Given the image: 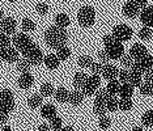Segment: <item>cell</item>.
I'll use <instances>...</instances> for the list:
<instances>
[{
  "mask_svg": "<svg viewBox=\"0 0 153 131\" xmlns=\"http://www.w3.org/2000/svg\"><path fill=\"white\" fill-rule=\"evenodd\" d=\"M67 39H68V36H67L65 29L59 28L56 25L50 26L46 32H45V42H46V45L48 47H51V49L56 50L62 46H65Z\"/></svg>",
  "mask_w": 153,
  "mask_h": 131,
  "instance_id": "1",
  "label": "cell"
},
{
  "mask_svg": "<svg viewBox=\"0 0 153 131\" xmlns=\"http://www.w3.org/2000/svg\"><path fill=\"white\" fill-rule=\"evenodd\" d=\"M77 21L80 24V26L90 28L96 21V11H94V8L90 7V5L81 7L79 13H77Z\"/></svg>",
  "mask_w": 153,
  "mask_h": 131,
  "instance_id": "2",
  "label": "cell"
},
{
  "mask_svg": "<svg viewBox=\"0 0 153 131\" xmlns=\"http://www.w3.org/2000/svg\"><path fill=\"white\" fill-rule=\"evenodd\" d=\"M22 55H24V58H26L33 66L41 64L43 62V58H45L42 50H41L34 42H32L25 50L22 51Z\"/></svg>",
  "mask_w": 153,
  "mask_h": 131,
  "instance_id": "3",
  "label": "cell"
},
{
  "mask_svg": "<svg viewBox=\"0 0 153 131\" xmlns=\"http://www.w3.org/2000/svg\"><path fill=\"white\" fill-rule=\"evenodd\" d=\"M101 85V77L100 75H90V76H88V80H86L85 85L82 87V93H84L85 96H93L94 93L97 92V89L100 88Z\"/></svg>",
  "mask_w": 153,
  "mask_h": 131,
  "instance_id": "4",
  "label": "cell"
},
{
  "mask_svg": "<svg viewBox=\"0 0 153 131\" xmlns=\"http://www.w3.org/2000/svg\"><path fill=\"white\" fill-rule=\"evenodd\" d=\"M151 68H153V55L147 54L145 57H143L141 59L135 60L131 70H135V71H139V72H141V74H144L145 71L151 70Z\"/></svg>",
  "mask_w": 153,
  "mask_h": 131,
  "instance_id": "5",
  "label": "cell"
},
{
  "mask_svg": "<svg viewBox=\"0 0 153 131\" xmlns=\"http://www.w3.org/2000/svg\"><path fill=\"white\" fill-rule=\"evenodd\" d=\"M113 36L115 37L120 42H126V41L131 39L132 37V29L130 26L124 25V24H119V25L114 26L113 29Z\"/></svg>",
  "mask_w": 153,
  "mask_h": 131,
  "instance_id": "6",
  "label": "cell"
},
{
  "mask_svg": "<svg viewBox=\"0 0 153 131\" xmlns=\"http://www.w3.org/2000/svg\"><path fill=\"white\" fill-rule=\"evenodd\" d=\"M105 51L107 53L110 59L113 60H118L123 57L124 54V46L122 45L120 41H117V42L109 45V46H105Z\"/></svg>",
  "mask_w": 153,
  "mask_h": 131,
  "instance_id": "7",
  "label": "cell"
},
{
  "mask_svg": "<svg viewBox=\"0 0 153 131\" xmlns=\"http://www.w3.org/2000/svg\"><path fill=\"white\" fill-rule=\"evenodd\" d=\"M33 41L30 39V37H27L25 33H17L13 36V38H12V45L16 47L19 51H22L26 49L27 46H29L30 43H32Z\"/></svg>",
  "mask_w": 153,
  "mask_h": 131,
  "instance_id": "8",
  "label": "cell"
},
{
  "mask_svg": "<svg viewBox=\"0 0 153 131\" xmlns=\"http://www.w3.org/2000/svg\"><path fill=\"white\" fill-rule=\"evenodd\" d=\"M0 26H1V30L4 32L7 36H12V34L16 33V20L12 19V17H4L0 22Z\"/></svg>",
  "mask_w": 153,
  "mask_h": 131,
  "instance_id": "9",
  "label": "cell"
},
{
  "mask_svg": "<svg viewBox=\"0 0 153 131\" xmlns=\"http://www.w3.org/2000/svg\"><path fill=\"white\" fill-rule=\"evenodd\" d=\"M122 11H123V15L126 17H128V19H134V17H136L139 15L140 8L136 5V3H135L134 0H128V1L124 3Z\"/></svg>",
  "mask_w": 153,
  "mask_h": 131,
  "instance_id": "10",
  "label": "cell"
},
{
  "mask_svg": "<svg viewBox=\"0 0 153 131\" xmlns=\"http://www.w3.org/2000/svg\"><path fill=\"white\" fill-rule=\"evenodd\" d=\"M140 21L144 26L153 28V5L152 7H145L140 12Z\"/></svg>",
  "mask_w": 153,
  "mask_h": 131,
  "instance_id": "11",
  "label": "cell"
},
{
  "mask_svg": "<svg viewBox=\"0 0 153 131\" xmlns=\"http://www.w3.org/2000/svg\"><path fill=\"white\" fill-rule=\"evenodd\" d=\"M118 74H119V70L115 67L114 64H109L106 63L103 66V70H102V77L105 79V80L110 81V80H114L115 77H118Z\"/></svg>",
  "mask_w": 153,
  "mask_h": 131,
  "instance_id": "12",
  "label": "cell"
},
{
  "mask_svg": "<svg viewBox=\"0 0 153 131\" xmlns=\"http://www.w3.org/2000/svg\"><path fill=\"white\" fill-rule=\"evenodd\" d=\"M147 54H148V50L143 43H135V45H132V47L130 49V55L135 60L141 59V58L145 57Z\"/></svg>",
  "mask_w": 153,
  "mask_h": 131,
  "instance_id": "13",
  "label": "cell"
},
{
  "mask_svg": "<svg viewBox=\"0 0 153 131\" xmlns=\"http://www.w3.org/2000/svg\"><path fill=\"white\" fill-rule=\"evenodd\" d=\"M19 50L16 47H7V49H3V59L5 62H9V63H15V62L19 60Z\"/></svg>",
  "mask_w": 153,
  "mask_h": 131,
  "instance_id": "14",
  "label": "cell"
},
{
  "mask_svg": "<svg viewBox=\"0 0 153 131\" xmlns=\"http://www.w3.org/2000/svg\"><path fill=\"white\" fill-rule=\"evenodd\" d=\"M84 97H85V95L82 93V91L75 89V91L69 92L68 102L71 105H74V106H79L80 104H82V101H84Z\"/></svg>",
  "mask_w": 153,
  "mask_h": 131,
  "instance_id": "15",
  "label": "cell"
},
{
  "mask_svg": "<svg viewBox=\"0 0 153 131\" xmlns=\"http://www.w3.org/2000/svg\"><path fill=\"white\" fill-rule=\"evenodd\" d=\"M17 83H19V87L21 89H29L34 83V77H33V75L29 74V72H24L21 76L19 77V81Z\"/></svg>",
  "mask_w": 153,
  "mask_h": 131,
  "instance_id": "16",
  "label": "cell"
},
{
  "mask_svg": "<svg viewBox=\"0 0 153 131\" xmlns=\"http://www.w3.org/2000/svg\"><path fill=\"white\" fill-rule=\"evenodd\" d=\"M43 63L48 70H56L59 67L60 60H59V58L56 57V54H48L43 58Z\"/></svg>",
  "mask_w": 153,
  "mask_h": 131,
  "instance_id": "17",
  "label": "cell"
},
{
  "mask_svg": "<svg viewBox=\"0 0 153 131\" xmlns=\"http://www.w3.org/2000/svg\"><path fill=\"white\" fill-rule=\"evenodd\" d=\"M41 115L46 119H53L54 117H56V108L51 104H46L41 108Z\"/></svg>",
  "mask_w": 153,
  "mask_h": 131,
  "instance_id": "18",
  "label": "cell"
},
{
  "mask_svg": "<svg viewBox=\"0 0 153 131\" xmlns=\"http://www.w3.org/2000/svg\"><path fill=\"white\" fill-rule=\"evenodd\" d=\"M86 80H88V75L84 74V72H77V74H75V76H74V87H75V89L81 91L82 87L85 85Z\"/></svg>",
  "mask_w": 153,
  "mask_h": 131,
  "instance_id": "19",
  "label": "cell"
},
{
  "mask_svg": "<svg viewBox=\"0 0 153 131\" xmlns=\"http://www.w3.org/2000/svg\"><path fill=\"white\" fill-rule=\"evenodd\" d=\"M128 83L132 85L134 88H139L141 85V83H143V75H141V72H139V71H135V70H131L130 71V79H128Z\"/></svg>",
  "mask_w": 153,
  "mask_h": 131,
  "instance_id": "20",
  "label": "cell"
},
{
  "mask_svg": "<svg viewBox=\"0 0 153 131\" xmlns=\"http://www.w3.org/2000/svg\"><path fill=\"white\" fill-rule=\"evenodd\" d=\"M68 96H69V92L65 88L59 87L58 89H55L54 97H55V100H56L58 102H62V104H64V102H68Z\"/></svg>",
  "mask_w": 153,
  "mask_h": 131,
  "instance_id": "21",
  "label": "cell"
},
{
  "mask_svg": "<svg viewBox=\"0 0 153 131\" xmlns=\"http://www.w3.org/2000/svg\"><path fill=\"white\" fill-rule=\"evenodd\" d=\"M132 93H134V87H132L130 83H124V84L120 85L118 95L120 96V98H131Z\"/></svg>",
  "mask_w": 153,
  "mask_h": 131,
  "instance_id": "22",
  "label": "cell"
},
{
  "mask_svg": "<svg viewBox=\"0 0 153 131\" xmlns=\"http://www.w3.org/2000/svg\"><path fill=\"white\" fill-rule=\"evenodd\" d=\"M15 100H1L0 98V110L1 112L7 113V114H9L11 112L15 110Z\"/></svg>",
  "mask_w": 153,
  "mask_h": 131,
  "instance_id": "23",
  "label": "cell"
},
{
  "mask_svg": "<svg viewBox=\"0 0 153 131\" xmlns=\"http://www.w3.org/2000/svg\"><path fill=\"white\" fill-rule=\"evenodd\" d=\"M42 95H33L27 98V106L30 109H38L42 105Z\"/></svg>",
  "mask_w": 153,
  "mask_h": 131,
  "instance_id": "24",
  "label": "cell"
},
{
  "mask_svg": "<svg viewBox=\"0 0 153 131\" xmlns=\"http://www.w3.org/2000/svg\"><path fill=\"white\" fill-rule=\"evenodd\" d=\"M69 17L65 15V13H59V15L55 17V25L59 26V28H63L65 29L68 25H69Z\"/></svg>",
  "mask_w": 153,
  "mask_h": 131,
  "instance_id": "25",
  "label": "cell"
},
{
  "mask_svg": "<svg viewBox=\"0 0 153 131\" xmlns=\"http://www.w3.org/2000/svg\"><path fill=\"white\" fill-rule=\"evenodd\" d=\"M54 93H55V89L51 83H43L41 85V95H42V97H51V96H54Z\"/></svg>",
  "mask_w": 153,
  "mask_h": 131,
  "instance_id": "26",
  "label": "cell"
},
{
  "mask_svg": "<svg viewBox=\"0 0 153 131\" xmlns=\"http://www.w3.org/2000/svg\"><path fill=\"white\" fill-rule=\"evenodd\" d=\"M119 88H120V81L119 80H110L109 84L106 87V91L110 93V96H115L119 93Z\"/></svg>",
  "mask_w": 153,
  "mask_h": 131,
  "instance_id": "27",
  "label": "cell"
},
{
  "mask_svg": "<svg viewBox=\"0 0 153 131\" xmlns=\"http://www.w3.org/2000/svg\"><path fill=\"white\" fill-rule=\"evenodd\" d=\"M32 63H30L29 60L26 59V58H24V59H19L17 60V64H16V68L19 70L20 72H29L30 71V67H32Z\"/></svg>",
  "mask_w": 153,
  "mask_h": 131,
  "instance_id": "28",
  "label": "cell"
},
{
  "mask_svg": "<svg viewBox=\"0 0 153 131\" xmlns=\"http://www.w3.org/2000/svg\"><path fill=\"white\" fill-rule=\"evenodd\" d=\"M93 112H94V114H97L98 117L106 115V113H107L106 104L100 102V101H94V105H93Z\"/></svg>",
  "mask_w": 153,
  "mask_h": 131,
  "instance_id": "29",
  "label": "cell"
},
{
  "mask_svg": "<svg viewBox=\"0 0 153 131\" xmlns=\"http://www.w3.org/2000/svg\"><path fill=\"white\" fill-rule=\"evenodd\" d=\"M118 104H119V100H118L115 96H110L109 100L106 101V109H107V112H117L118 109Z\"/></svg>",
  "mask_w": 153,
  "mask_h": 131,
  "instance_id": "30",
  "label": "cell"
},
{
  "mask_svg": "<svg viewBox=\"0 0 153 131\" xmlns=\"http://www.w3.org/2000/svg\"><path fill=\"white\" fill-rule=\"evenodd\" d=\"M140 89V93L144 96H153V83L151 81H145L141 83V85L139 87Z\"/></svg>",
  "mask_w": 153,
  "mask_h": 131,
  "instance_id": "31",
  "label": "cell"
},
{
  "mask_svg": "<svg viewBox=\"0 0 153 131\" xmlns=\"http://www.w3.org/2000/svg\"><path fill=\"white\" fill-rule=\"evenodd\" d=\"M137 36H139V38H140V39H143V41H148V39H151V38H152V36H153L152 28H148V26H143L141 29L139 30Z\"/></svg>",
  "mask_w": 153,
  "mask_h": 131,
  "instance_id": "32",
  "label": "cell"
},
{
  "mask_svg": "<svg viewBox=\"0 0 153 131\" xmlns=\"http://www.w3.org/2000/svg\"><path fill=\"white\" fill-rule=\"evenodd\" d=\"M93 63H94L93 59L90 57H88V55H82V57H80L77 59V66L81 68H90Z\"/></svg>",
  "mask_w": 153,
  "mask_h": 131,
  "instance_id": "33",
  "label": "cell"
},
{
  "mask_svg": "<svg viewBox=\"0 0 153 131\" xmlns=\"http://www.w3.org/2000/svg\"><path fill=\"white\" fill-rule=\"evenodd\" d=\"M141 123L147 127H153V109L145 112L141 117Z\"/></svg>",
  "mask_w": 153,
  "mask_h": 131,
  "instance_id": "34",
  "label": "cell"
},
{
  "mask_svg": "<svg viewBox=\"0 0 153 131\" xmlns=\"http://www.w3.org/2000/svg\"><path fill=\"white\" fill-rule=\"evenodd\" d=\"M56 57L59 58V60H67L71 57V50L67 46H62L56 49Z\"/></svg>",
  "mask_w": 153,
  "mask_h": 131,
  "instance_id": "35",
  "label": "cell"
},
{
  "mask_svg": "<svg viewBox=\"0 0 153 131\" xmlns=\"http://www.w3.org/2000/svg\"><path fill=\"white\" fill-rule=\"evenodd\" d=\"M94 95H96V101L103 102V104H106V101L110 97V93L107 92L106 89H97V92Z\"/></svg>",
  "mask_w": 153,
  "mask_h": 131,
  "instance_id": "36",
  "label": "cell"
},
{
  "mask_svg": "<svg viewBox=\"0 0 153 131\" xmlns=\"http://www.w3.org/2000/svg\"><path fill=\"white\" fill-rule=\"evenodd\" d=\"M132 100L131 98H120L119 104H118V108H119L122 112H128V110L132 109Z\"/></svg>",
  "mask_w": 153,
  "mask_h": 131,
  "instance_id": "37",
  "label": "cell"
},
{
  "mask_svg": "<svg viewBox=\"0 0 153 131\" xmlns=\"http://www.w3.org/2000/svg\"><path fill=\"white\" fill-rule=\"evenodd\" d=\"M21 28H22L24 32H33V30L36 29V24H34L33 20L25 17V19L22 20V22H21Z\"/></svg>",
  "mask_w": 153,
  "mask_h": 131,
  "instance_id": "38",
  "label": "cell"
},
{
  "mask_svg": "<svg viewBox=\"0 0 153 131\" xmlns=\"http://www.w3.org/2000/svg\"><path fill=\"white\" fill-rule=\"evenodd\" d=\"M11 45H12V41L9 39V36H7V34L0 29V47H1V49H7V47H9Z\"/></svg>",
  "mask_w": 153,
  "mask_h": 131,
  "instance_id": "39",
  "label": "cell"
},
{
  "mask_svg": "<svg viewBox=\"0 0 153 131\" xmlns=\"http://www.w3.org/2000/svg\"><path fill=\"white\" fill-rule=\"evenodd\" d=\"M110 126H111V119L109 118V117H106V115L100 117V119H98V127H100L101 130H107Z\"/></svg>",
  "mask_w": 153,
  "mask_h": 131,
  "instance_id": "40",
  "label": "cell"
},
{
  "mask_svg": "<svg viewBox=\"0 0 153 131\" xmlns=\"http://www.w3.org/2000/svg\"><path fill=\"white\" fill-rule=\"evenodd\" d=\"M50 127L53 131H59L63 127V122H62V119L56 115V117H54L53 119H50Z\"/></svg>",
  "mask_w": 153,
  "mask_h": 131,
  "instance_id": "41",
  "label": "cell"
},
{
  "mask_svg": "<svg viewBox=\"0 0 153 131\" xmlns=\"http://www.w3.org/2000/svg\"><path fill=\"white\" fill-rule=\"evenodd\" d=\"M120 63L123 64L126 68H131L132 66H134V63H135V59L131 57L130 54H126V55L123 54V57L120 58Z\"/></svg>",
  "mask_w": 153,
  "mask_h": 131,
  "instance_id": "42",
  "label": "cell"
},
{
  "mask_svg": "<svg viewBox=\"0 0 153 131\" xmlns=\"http://www.w3.org/2000/svg\"><path fill=\"white\" fill-rule=\"evenodd\" d=\"M103 63H101V62H94V63L92 64V67H90V71H92V74L94 75H101L102 74V70H103Z\"/></svg>",
  "mask_w": 153,
  "mask_h": 131,
  "instance_id": "43",
  "label": "cell"
},
{
  "mask_svg": "<svg viewBox=\"0 0 153 131\" xmlns=\"http://www.w3.org/2000/svg\"><path fill=\"white\" fill-rule=\"evenodd\" d=\"M36 9H37V12H38V15H41V16H45V15H47L48 13V5L46 4V3H38V4L36 5Z\"/></svg>",
  "mask_w": 153,
  "mask_h": 131,
  "instance_id": "44",
  "label": "cell"
},
{
  "mask_svg": "<svg viewBox=\"0 0 153 131\" xmlns=\"http://www.w3.org/2000/svg\"><path fill=\"white\" fill-rule=\"evenodd\" d=\"M118 77H119L120 84L128 83V79H130V71H127V70H120L119 74H118Z\"/></svg>",
  "mask_w": 153,
  "mask_h": 131,
  "instance_id": "45",
  "label": "cell"
},
{
  "mask_svg": "<svg viewBox=\"0 0 153 131\" xmlns=\"http://www.w3.org/2000/svg\"><path fill=\"white\" fill-rule=\"evenodd\" d=\"M97 58H98V60L101 62V63H103V64L109 63V60H110L109 55H107V53H106L105 50H101V51H98V54H97Z\"/></svg>",
  "mask_w": 153,
  "mask_h": 131,
  "instance_id": "46",
  "label": "cell"
},
{
  "mask_svg": "<svg viewBox=\"0 0 153 131\" xmlns=\"http://www.w3.org/2000/svg\"><path fill=\"white\" fill-rule=\"evenodd\" d=\"M0 98L1 100H13V93L11 89H3L0 92Z\"/></svg>",
  "mask_w": 153,
  "mask_h": 131,
  "instance_id": "47",
  "label": "cell"
},
{
  "mask_svg": "<svg viewBox=\"0 0 153 131\" xmlns=\"http://www.w3.org/2000/svg\"><path fill=\"white\" fill-rule=\"evenodd\" d=\"M117 41H118V39L113 36V34H106V36L102 38V42H103V45H105V46H109V45L117 42Z\"/></svg>",
  "mask_w": 153,
  "mask_h": 131,
  "instance_id": "48",
  "label": "cell"
},
{
  "mask_svg": "<svg viewBox=\"0 0 153 131\" xmlns=\"http://www.w3.org/2000/svg\"><path fill=\"white\" fill-rule=\"evenodd\" d=\"M144 79H145V81L153 83V68H151V70L144 72Z\"/></svg>",
  "mask_w": 153,
  "mask_h": 131,
  "instance_id": "49",
  "label": "cell"
},
{
  "mask_svg": "<svg viewBox=\"0 0 153 131\" xmlns=\"http://www.w3.org/2000/svg\"><path fill=\"white\" fill-rule=\"evenodd\" d=\"M8 114L7 113H4V112H1L0 110V126H3V125H5L7 123V121H8Z\"/></svg>",
  "mask_w": 153,
  "mask_h": 131,
  "instance_id": "50",
  "label": "cell"
},
{
  "mask_svg": "<svg viewBox=\"0 0 153 131\" xmlns=\"http://www.w3.org/2000/svg\"><path fill=\"white\" fill-rule=\"evenodd\" d=\"M134 1L136 3V5L140 9H144L145 7H147V4H148V0H134Z\"/></svg>",
  "mask_w": 153,
  "mask_h": 131,
  "instance_id": "51",
  "label": "cell"
},
{
  "mask_svg": "<svg viewBox=\"0 0 153 131\" xmlns=\"http://www.w3.org/2000/svg\"><path fill=\"white\" fill-rule=\"evenodd\" d=\"M38 131H51V127L46 123H42V125L38 126Z\"/></svg>",
  "mask_w": 153,
  "mask_h": 131,
  "instance_id": "52",
  "label": "cell"
},
{
  "mask_svg": "<svg viewBox=\"0 0 153 131\" xmlns=\"http://www.w3.org/2000/svg\"><path fill=\"white\" fill-rule=\"evenodd\" d=\"M59 131H75V130L72 129L71 126H65V127H62V129L59 130Z\"/></svg>",
  "mask_w": 153,
  "mask_h": 131,
  "instance_id": "53",
  "label": "cell"
},
{
  "mask_svg": "<svg viewBox=\"0 0 153 131\" xmlns=\"http://www.w3.org/2000/svg\"><path fill=\"white\" fill-rule=\"evenodd\" d=\"M1 131H12V129H11L9 126H4V127H3V130H1Z\"/></svg>",
  "mask_w": 153,
  "mask_h": 131,
  "instance_id": "54",
  "label": "cell"
},
{
  "mask_svg": "<svg viewBox=\"0 0 153 131\" xmlns=\"http://www.w3.org/2000/svg\"><path fill=\"white\" fill-rule=\"evenodd\" d=\"M132 131H144V130L141 127H135V129H132Z\"/></svg>",
  "mask_w": 153,
  "mask_h": 131,
  "instance_id": "55",
  "label": "cell"
},
{
  "mask_svg": "<svg viewBox=\"0 0 153 131\" xmlns=\"http://www.w3.org/2000/svg\"><path fill=\"white\" fill-rule=\"evenodd\" d=\"M4 19V15H3V11L1 9H0V22H1V20Z\"/></svg>",
  "mask_w": 153,
  "mask_h": 131,
  "instance_id": "56",
  "label": "cell"
},
{
  "mask_svg": "<svg viewBox=\"0 0 153 131\" xmlns=\"http://www.w3.org/2000/svg\"><path fill=\"white\" fill-rule=\"evenodd\" d=\"M1 60H4V59H3V49H0V62Z\"/></svg>",
  "mask_w": 153,
  "mask_h": 131,
  "instance_id": "57",
  "label": "cell"
},
{
  "mask_svg": "<svg viewBox=\"0 0 153 131\" xmlns=\"http://www.w3.org/2000/svg\"><path fill=\"white\" fill-rule=\"evenodd\" d=\"M8 1H11V3H15V1H17V0H8Z\"/></svg>",
  "mask_w": 153,
  "mask_h": 131,
  "instance_id": "58",
  "label": "cell"
},
{
  "mask_svg": "<svg viewBox=\"0 0 153 131\" xmlns=\"http://www.w3.org/2000/svg\"><path fill=\"white\" fill-rule=\"evenodd\" d=\"M0 49H1V47H0Z\"/></svg>",
  "mask_w": 153,
  "mask_h": 131,
  "instance_id": "59",
  "label": "cell"
},
{
  "mask_svg": "<svg viewBox=\"0 0 153 131\" xmlns=\"http://www.w3.org/2000/svg\"><path fill=\"white\" fill-rule=\"evenodd\" d=\"M0 1H1V0H0Z\"/></svg>",
  "mask_w": 153,
  "mask_h": 131,
  "instance_id": "60",
  "label": "cell"
}]
</instances>
